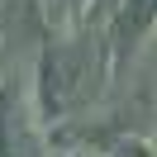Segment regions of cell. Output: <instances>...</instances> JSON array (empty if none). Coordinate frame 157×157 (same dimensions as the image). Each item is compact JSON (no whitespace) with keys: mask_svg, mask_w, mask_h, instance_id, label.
<instances>
[{"mask_svg":"<svg viewBox=\"0 0 157 157\" xmlns=\"http://www.w3.org/2000/svg\"><path fill=\"white\" fill-rule=\"evenodd\" d=\"M38 81H43V109H48V114H62V109L95 81V57H90L81 43H57V48L43 52Z\"/></svg>","mask_w":157,"mask_h":157,"instance_id":"cell-1","label":"cell"},{"mask_svg":"<svg viewBox=\"0 0 157 157\" xmlns=\"http://www.w3.org/2000/svg\"><path fill=\"white\" fill-rule=\"evenodd\" d=\"M0 157H43V143L24 119V100L14 86H0Z\"/></svg>","mask_w":157,"mask_h":157,"instance_id":"cell-2","label":"cell"},{"mask_svg":"<svg viewBox=\"0 0 157 157\" xmlns=\"http://www.w3.org/2000/svg\"><path fill=\"white\" fill-rule=\"evenodd\" d=\"M147 19H152V0H124L119 24H114V52H119V57L133 48V38L147 29Z\"/></svg>","mask_w":157,"mask_h":157,"instance_id":"cell-3","label":"cell"},{"mask_svg":"<svg viewBox=\"0 0 157 157\" xmlns=\"http://www.w3.org/2000/svg\"><path fill=\"white\" fill-rule=\"evenodd\" d=\"M119 157H147V152H143V147H128V152H119Z\"/></svg>","mask_w":157,"mask_h":157,"instance_id":"cell-4","label":"cell"},{"mask_svg":"<svg viewBox=\"0 0 157 157\" xmlns=\"http://www.w3.org/2000/svg\"><path fill=\"white\" fill-rule=\"evenodd\" d=\"M10 5H14V10H19V5H24V10H29V5H33V0H10Z\"/></svg>","mask_w":157,"mask_h":157,"instance_id":"cell-5","label":"cell"}]
</instances>
